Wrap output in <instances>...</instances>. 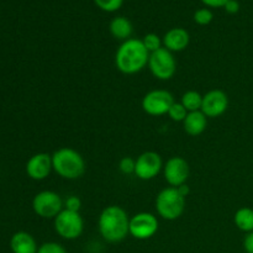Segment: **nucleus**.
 Wrapping results in <instances>:
<instances>
[{
	"label": "nucleus",
	"mask_w": 253,
	"mask_h": 253,
	"mask_svg": "<svg viewBox=\"0 0 253 253\" xmlns=\"http://www.w3.org/2000/svg\"><path fill=\"white\" fill-rule=\"evenodd\" d=\"M130 216L126 210L119 205H109L101 210L98 219L100 236L108 244H119L130 235Z\"/></svg>",
	"instance_id": "f257e3e1"
},
{
	"label": "nucleus",
	"mask_w": 253,
	"mask_h": 253,
	"mask_svg": "<svg viewBox=\"0 0 253 253\" xmlns=\"http://www.w3.org/2000/svg\"><path fill=\"white\" fill-rule=\"evenodd\" d=\"M150 52L146 49L142 40L128 39L119 46L115 53V66L119 72L132 76L142 71L148 64Z\"/></svg>",
	"instance_id": "f03ea898"
},
{
	"label": "nucleus",
	"mask_w": 253,
	"mask_h": 253,
	"mask_svg": "<svg viewBox=\"0 0 253 253\" xmlns=\"http://www.w3.org/2000/svg\"><path fill=\"white\" fill-rule=\"evenodd\" d=\"M53 172L63 179L76 180L85 173L83 156L72 147H61L52 155Z\"/></svg>",
	"instance_id": "7ed1b4c3"
},
{
	"label": "nucleus",
	"mask_w": 253,
	"mask_h": 253,
	"mask_svg": "<svg viewBox=\"0 0 253 253\" xmlns=\"http://www.w3.org/2000/svg\"><path fill=\"white\" fill-rule=\"evenodd\" d=\"M156 211L162 219L174 221L179 219L185 210V198L177 188L168 187L161 190L156 197Z\"/></svg>",
	"instance_id": "20e7f679"
},
{
	"label": "nucleus",
	"mask_w": 253,
	"mask_h": 253,
	"mask_svg": "<svg viewBox=\"0 0 253 253\" xmlns=\"http://www.w3.org/2000/svg\"><path fill=\"white\" fill-rule=\"evenodd\" d=\"M56 234L64 240H77L84 231V220L79 211L63 209L53 219Z\"/></svg>",
	"instance_id": "39448f33"
},
{
	"label": "nucleus",
	"mask_w": 253,
	"mask_h": 253,
	"mask_svg": "<svg viewBox=\"0 0 253 253\" xmlns=\"http://www.w3.org/2000/svg\"><path fill=\"white\" fill-rule=\"evenodd\" d=\"M147 66L151 74L158 81H169L177 72V62L174 56L165 47L150 53Z\"/></svg>",
	"instance_id": "423d86ee"
},
{
	"label": "nucleus",
	"mask_w": 253,
	"mask_h": 253,
	"mask_svg": "<svg viewBox=\"0 0 253 253\" xmlns=\"http://www.w3.org/2000/svg\"><path fill=\"white\" fill-rule=\"evenodd\" d=\"M61 195L52 190H42L32 199V209L42 219H54L64 209Z\"/></svg>",
	"instance_id": "0eeeda50"
},
{
	"label": "nucleus",
	"mask_w": 253,
	"mask_h": 253,
	"mask_svg": "<svg viewBox=\"0 0 253 253\" xmlns=\"http://www.w3.org/2000/svg\"><path fill=\"white\" fill-rule=\"evenodd\" d=\"M174 103L172 93L165 89H153L150 90L141 101L142 110L150 116L167 115L170 106Z\"/></svg>",
	"instance_id": "6e6552de"
},
{
	"label": "nucleus",
	"mask_w": 253,
	"mask_h": 253,
	"mask_svg": "<svg viewBox=\"0 0 253 253\" xmlns=\"http://www.w3.org/2000/svg\"><path fill=\"white\" fill-rule=\"evenodd\" d=\"M160 222L156 215L151 212H137L130 217V227L128 231L130 235L136 240L145 241V240L152 239L158 231Z\"/></svg>",
	"instance_id": "1a4fd4ad"
},
{
	"label": "nucleus",
	"mask_w": 253,
	"mask_h": 253,
	"mask_svg": "<svg viewBox=\"0 0 253 253\" xmlns=\"http://www.w3.org/2000/svg\"><path fill=\"white\" fill-rule=\"evenodd\" d=\"M163 166L161 155L153 151H146L136 158L135 175L141 180H151L163 170Z\"/></svg>",
	"instance_id": "9d476101"
},
{
	"label": "nucleus",
	"mask_w": 253,
	"mask_h": 253,
	"mask_svg": "<svg viewBox=\"0 0 253 253\" xmlns=\"http://www.w3.org/2000/svg\"><path fill=\"white\" fill-rule=\"evenodd\" d=\"M189 163L180 156H173L163 166V175L170 187L178 188L185 184L189 178Z\"/></svg>",
	"instance_id": "9b49d317"
},
{
	"label": "nucleus",
	"mask_w": 253,
	"mask_h": 253,
	"mask_svg": "<svg viewBox=\"0 0 253 253\" xmlns=\"http://www.w3.org/2000/svg\"><path fill=\"white\" fill-rule=\"evenodd\" d=\"M229 108V96L221 89H212L203 95L202 113L207 118H219Z\"/></svg>",
	"instance_id": "f8f14e48"
},
{
	"label": "nucleus",
	"mask_w": 253,
	"mask_h": 253,
	"mask_svg": "<svg viewBox=\"0 0 253 253\" xmlns=\"http://www.w3.org/2000/svg\"><path fill=\"white\" fill-rule=\"evenodd\" d=\"M52 170V155L46 152H39L31 156L26 163V174L34 180L46 179Z\"/></svg>",
	"instance_id": "ddd939ff"
},
{
	"label": "nucleus",
	"mask_w": 253,
	"mask_h": 253,
	"mask_svg": "<svg viewBox=\"0 0 253 253\" xmlns=\"http://www.w3.org/2000/svg\"><path fill=\"white\" fill-rule=\"evenodd\" d=\"M162 41L163 47L174 53V52H182L187 48L190 42V36L189 32L183 27H174L166 32Z\"/></svg>",
	"instance_id": "4468645a"
},
{
	"label": "nucleus",
	"mask_w": 253,
	"mask_h": 253,
	"mask_svg": "<svg viewBox=\"0 0 253 253\" xmlns=\"http://www.w3.org/2000/svg\"><path fill=\"white\" fill-rule=\"evenodd\" d=\"M10 250L12 253H37L39 246L31 234L17 231L10 239Z\"/></svg>",
	"instance_id": "2eb2a0df"
},
{
	"label": "nucleus",
	"mask_w": 253,
	"mask_h": 253,
	"mask_svg": "<svg viewBox=\"0 0 253 253\" xmlns=\"http://www.w3.org/2000/svg\"><path fill=\"white\" fill-rule=\"evenodd\" d=\"M208 126V118L199 111H192L188 113L187 118L183 121V127L184 131L189 136H199L207 130Z\"/></svg>",
	"instance_id": "dca6fc26"
},
{
	"label": "nucleus",
	"mask_w": 253,
	"mask_h": 253,
	"mask_svg": "<svg viewBox=\"0 0 253 253\" xmlns=\"http://www.w3.org/2000/svg\"><path fill=\"white\" fill-rule=\"evenodd\" d=\"M109 31H110L111 36L116 40H120V41H126V40L131 39V35H132L133 27L131 24L130 20L127 17L124 16H116L114 17L110 21L109 25Z\"/></svg>",
	"instance_id": "f3484780"
},
{
	"label": "nucleus",
	"mask_w": 253,
	"mask_h": 253,
	"mask_svg": "<svg viewBox=\"0 0 253 253\" xmlns=\"http://www.w3.org/2000/svg\"><path fill=\"white\" fill-rule=\"evenodd\" d=\"M234 222L236 225L237 229L242 232H250L253 231V209L251 208H240L234 215Z\"/></svg>",
	"instance_id": "a211bd4d"
},
{
	"label": "nucleus",
	"mask_w": 253,
	"mask_h": 253,
	"mask_svg": "<svg viewBox=\"0 0 253 253\" xmlns=\"http://www.w3.org/2000/svg\"><path fill=\"white\" fill-rule=\"evenodd\" d=\"M180 103L187 109L188 113L192 111L202 110L203 104V95L197 90H188L180 98Z\"/></svg>",
	"instance_id": "6ab92c4d"
},
{
	"label": "nucleus",
	"mask_w": 253,
	"mask_h": 253,
	"mask_svg": "<svg viewBox=\"0 0 253 253\" xmlns=\"http://www.w3.org/2000/svg\"><path fill=\"white\" fill-rule=\"evenodd\" d=\"M168 116H169V119L172 121H175V123H183V121L185 120V118H187L188 115V111L187 109L184 108V106L182 105V103H173V105L170 106L169 111H168L167 114Z\"/></svg>",
	"instance_id": "aec40b11"
},
{
	"label": "nucleus",
	"mask_w": 253,
	"mask_h": 253,
	"mask_svg": "<svg viewBox=\"0 0 253 253\" xmlns=\"http://www.w3.org/2000/svg\"><path fill=\"white\" fill-rule=\"evenodd\" d=\"M142 42H143V44H145L146 49H147L150 53H152V52L157 51V49L162 48L163 47L162 39H161L158 35L153 34V32L145 35V37L142 39Z\"/></svg>",
	"instance_id": "412c9836"
},
{
	"label": "nucleus",
	"mask_w": 253,
	"mask_h": 253,
	"mask_svg": "<svg viewBox=\"0 0 253 253\" xmlns=\"http://www.w3.org/2000/svg\"><path fill=\"white\" fill-rule=\"evenodd\" d=\"M96 6L106 12L118 11L124 4V0H94Z\"/></svg>",
	"instance_id": "4be33fe9"
},
{
	"label": "nucleus",
	"mask_w": 253,
	"mask_h": 253,
	"mask_svg": "<svg viewBox=\"0 0 253 253\" xmlns=\"http://www.w3.org/2000/svg\"><path fill=\"white\" fill-rule=\"evenodd\" d=\"M212 19H214V14L211 12V10L207 9V7L199 9L194 12V21L200 26H207L212 21Z\"/></svg>",
	"instance_id": "5701e85b"
},
{
	"label": "nucleus",
	"mask_w": 253,
	"mask_h": 253,
	"mask_svg": "<svg viewBox=\"0 0 253 253\" xmlns=\"http://www.w3.org/2000/svg\"><path fill=\"white\" fill-rule=\"evenodd\" d=\"M37 253H68L67 250L64 249L63 245L58 244V242H44L41 246H39V251Z\"/></svg>",
	"instance_id": "b1692460"
},
{
	"label": "nucleus",
	"mask_w": 253,
	"mask_h": 253,
	"mask_svg": "<svg viewBox=\"0 0 253 253\" xmlns=\"http://www.w3.org/2000/svg\"><path fill=\"white\" fill-rule=\"evenodd\" d=\"M135 167L136 160H133L132 157H124L119 162V169L123 174H135Z\"/></svg>",
	"instance_id": "393cba45"
},
{
	"label": "nucleus",
	"mask_w": 253,
	"mask_h": 253,
	"mask_svg": "<svg viewBox=\"0 0 253 253\" xmlns=\"http://www.w3.org/2000/svg\"><path fill=\"white\" fill-rule=\"evenodd\" d=\"M82 207V202L77 195H71L64 200V209L72 210V211H79Z\"/></svg>",
	"instance_id": "a878e982"
},
{
	"label": "nucleus",
	"mask_w": 253,
	"mask_h": 253,
	"mask_svg": "<svg viewBox=\"0 0 253 253\" xmlns=\"http://www.w3.org/2000/svg\"><path fill=\"white\" fill-rule=\"evenodd\" d=\"M224 9L229 14H237L240 11V2L237 0H229L224 6Z\"/></svg>",
	"instance_id": "bb28decb"
},
{
	"label": "nucleus",
	"mask_w": 253,
	"mask_h": 253,
	"mask_svg": "<svg viewBox=\"0 0 253 253\" xmlns=\"http://www.w3.org/2000/svg\"><path fill=\"white\" fill-rule=\"evenodd\" d=\"M244 249L246 253H253V231L246 235L244 240Z\"/></svg>",
	"instance_id": "cd10ccee"
},
{
	"label": "nucleus",
	"mask_w": 253,
	"mask_h": 253,
	"mask_svg": "<svg viewBox=\"0 0 253 253\" xmlns=\"http://www.w3.org/2000/svg\"><path fill=\"white\" fill-rule=\"evenodd\" d=\"M202 1L210 7H224L229 0H202Z\"/></svg>",
	"instance_id": "c85d7f7f"
},
{
	"label": "nucleus",
	"mask_w": 253,
	"mask_h": 253,
	"mask_svg": "<svg viewBox=\"0 0 253 253\" xmlns=\"http://www.w3.org/2000/svg\"><path fill=\"white\" fill-rule=\"evenodd\" d=\"M177 189H178V192H179L180 194H182L184 198H187L188 195H189V193H190V189H189V187L187 185V183H185V184H183V185H180V187H178Z\"/></svg>",
	"instance_id": "c756f323"
}]
</instances>
